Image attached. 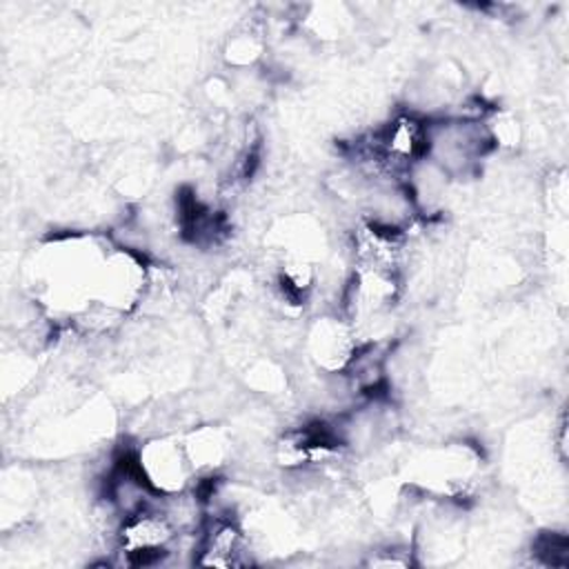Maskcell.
<instances>
[{
    "label": "cell",
    "instance_id": "cell-1",
    "mask_svg": "<svg viewBox=\"0 0 569 569\" xmlns=\"http://www.w3.org/2000/svg\"><path fill=\"white\" fill-rule=\"evenodd\" d=\"M249 562H251L249 545L242 531L229 520L216 522L202 540L198 565L231 569V567H244Z\"/></svg>",
    "mask_w": 569,
    "mask_h": 569
}]
</instances>
